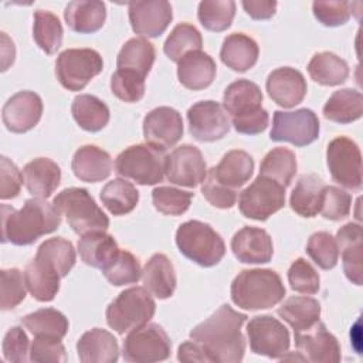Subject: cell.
<instances>
[{
    "label": "cell",
    "instance_id": "6da1fadb",
    "mask_svg": "<svg viewBox=\"0 0 363 363\" xmlns=\"http://www.w3.org/2000/svg\"><path fill=\"white\" fill-rule=\"evenodd\" d=\"M245 320V313L224 303L206 320L196 325L190 330V337L203 347L208 362L238 363L245 352V339L241 333Z\"/></svg>",
    "mask_w": 363,
    "mask_h": 363
},
{
    "label": "cell",
    "instance_id": "7a4b0ae2",
    "mask_svg": "<svg viewBox=\"0 0 363 363\" xmlns=\"http://www.w3.org/2000/svg\"><path fill=\"white\" fill-rule=\"evenodd\" d=\"M61 214L44 199H28L20 210L1 204V241L14 245H30L41 235L55 231Z\"/></svg>",
    "mask_w": 363,
    "mask_h": 363
},
{
    "label": "cell",
    "instance_id": "3957f363",
    "mask_svg": "<svg viewBox=\"0 0 363 363\" xmlns=\"http://www.w3.org/2000/svg\"><path fill=\"white\" fill-rule=\"evenodd\" d=\"M223 106L231 115L233 126L238 133L257 135L268 126L269 116L262 108V92L252 81L231 82L224 91Z\"/></svg>",
    "mask_w": 363,
    "mask_h": 363
},
{
    "label": "cell",
    "instance_id": "277c9868",
    "mask_svg": "<svg viewBox=\"0 0 363 363\" xmlns=\"http://www.w3.org/2000/svg\"><path fill=\"white\" fill-rule=\"evenodd\" d=\"M285 292L281 277L268 268L244 269L231 282L233 302L247 311L269 309L284 299Z\"/></svg>",
    "mask_w": 363,
    "mask_h": 363
},
{
    "label": "cell",
    "instance_id": "5b68a950",
    "mask_svg": "<svg viewBox=\"0 0 363 363\" xmlns=\"http://www.w3.org/2000/svg\"><path fill=\"white\" fill-rule=\"evenodd\" d=\"M176 245L186 258L206 268L217 265L225 254L221 235L211 225L199 220H190L179 225Z\"/></svg>",
    "mask_w": 363,
    "mask_h": 363
},
{
    "label": "cell",
    "instance_id": "8992f818",
    "mask_svg": "<svg viewBox=\"0 0 363 363\" xmlns=\"http://www.w3.org/2000/svg\"><path fill=\"white\" fill-rule=\"evenodd\" d=\"M54 207L61 216H65L69 227L77 234L105 231L109 227V218L95 203L86 189L69 187L60 191L54 200Z\"/></svg>",
    "mask_w": 363,
    "mask_h": 363
},
{
    "label": "cell",
    "instance_id": "52a82bcc",
    "mask_svg": "<svg viewBox=\"0 0 363 363\" xmlns=\"http://www.w3.org/2000/svg\"><path fill=\"white\" fill-rule=\"evenodd\" d=\"M156 303L145 286L122 291L106 308V323L119 335L138 329L153 318Z\"/></svg>",
    "mask_w": 363,
    "mask_h": 363
},
{
    "label": "cell",
    "instance_id": "ba28073f",
    "mask_svg": "<svg viewBox=\"0 0 363 363\" xmlns=\"http://www.w3.org/2000/svg\"><path fill=\"white\" fill-rule=\"evenodd\" d=\"M164 150L149 143L132 145L115 159V172L142 186H153L164 176Z\"/></svg>",
    "mask_w": 363,
    "mask_h": 363
},
{
    "label": "cell",
    "instance_id": "9c48e42d",
    "mask_svg": "<svg viewBox=\"0 0 363 363\" xmlns=\"http://www.w3.org/2000/svg\"><path fill=\"white\" fill-rule=\"evenodd\" d=\"M104 61L92 48H68L58 54L55 75L58 82L68 91H81L88 82L102 72Z\"/></svg>",
    "mask_w": 363,
    "mask_h": 363
},
{
    "label": "cell",
    "instance_id": "30bf717a",
    "mask_svg": "<svg viewBox=\"0 0 363 363\" xmlns=\"http://www.w3.org/2000/svg\"><path fill=\"white\" fill-rule=\"evenodd\" d=\"M172 342L157 323H146L128 333L122 346V356L130 363H153L169 359Z\"/></svg>",
    "mask_w": 363,
    "mask_h": 363
},
{
    "label": "cell",
    "instance_id": "8fae6325",
    "mask_svg": "<svg viewBox=\"0 0 363 363\" xmlns=\"http://www.w3.org/2000/svg\"><path fill=\"white\" fill-rule=\"evenodd\" d=\"M326 164L337 184L354 191L362 189V153L354 140L346 136L332 139L326 149Z\"/></svg>",
    "mask_w": 363,
    "mask_h": 363
},
{
    "label": "cell",
    "instance_id": "7c38bea8",
    "mask_svg": "<svg viewBox=\"0 0 363 363\" xmlns=\"http://www.w3.org/2000/svg\"><path fill=\"white\" fill-rule=\"evenodd\" d=\"M285 206V187L275 180L258 174L238 197V208L247 218L265 221Z\"/></svg>",
    "mask_w": 363,
    "mask_h": 363
},
{
    "label": "cell",
    "instance_id": "4fadbf2b",
    "mask_svg": "<svg viewBox=\"0 0 363 363\" xmlns=\"http://www.w3.org/2000/svg\"><path fill=\"white\" fill-rule=\"evenodd\" d=\"M319 129V119L312 109L275 111L269 138L275 142H288L302 147L318 139Z\"/></svg>",
    "mask_w": 363,
    "mask_h": 363
},
{
    "label": "cell",
    "instance_id": "5bb4252c",
    "mask_svg": "<svg viewBox=\"0 0 363 363\" xmlns=\"http://www.w3.org/2000/svg\"><path fill=\"white\" fill-rule=\"evenodd\" d=\"M247 336L250 349L255 354L279 360L289 350L288 329L271 315L254 316L247 325Z\"/></svg>",
    "mask_w": 363,
    "mask_h": 363
},
{
    "label": "cell",
    "instance_id": "9a60e30c",
    "mask_svg": "<svg viewBox=\"0 0 363 363\" xmlns=\"http://www.w3.org/2000/svg\"><path fill=\"white\" fill-rule=\"evenodd\" d=\"M189 130L196 140L214 142L230 130V119L223 105L216 101H200L187 111Z\"/></svg>",
    "mask_w": 363,
    "mask_h": 363
},
{
    "label": "cell",
    "instance_id": "2e32d148",
    "mask_svg": "<svg viewBox=\"0 0 363 363\" xmlns=\"http://www.w3.org/2000/svg\"><path fill=\"white\" fill-rule=\"evenodd\" d=\"M164 174L173 184L184 187L199 186L207 174V166L201 150L193 145H182L176 147L166 156Z\"/></svg>",
    "mask_w": 363,
    "mask_h": 363
},
{
    "label": "cell",
    "instance_id": "e0dca14e",
    "mask_svg": "<svg viewBox=\"0 0 363 363\" xmlns=\"http://www.w3.org/2000/svg\"><path fill=\"white\" fill-rule=\"evenodd\" d=\"M183 119L179 111L170 106H159L146 113L143 119V136L146 143L166 150L174 146L183 136Z\"/></svg>",
    "mask_w": 363,
    "mask_h": 363
},
{
    "label": "cell",
    "instance_id": "ac0fdd59",
    "mask_svg": "<svg viewBox=\"0 0 363 363\" xmlns=\"http://www.w3.org/2000/svg\"><path fill=\"white\" fill-rule=\"evenodd\" d=\"M128 11L132 30L147 38L163 34L173 18L172 4L166 0L130 1Z\"/></svg>",
    "mask_w": 363,
    "mask_h": 363
},
{
    "label": "cell",
    "instance_id": "d6986e66",
    "mask_svg": "<svg viewBox=\"0 0 363 363\" xmlns=\"http://www.w3.org/2000/svg\"><path fill=\"white\" fill-rule=\"evenodd\" d=\"M294 333L295 345L299 350L298 353H301L306 362L337 363L340 360V345L322 322H318L306 330Z\"/></svg>",
    "mask_w": 363,
    "mask_h": 363
},
{
    "label": "cell",
    "instance_id": "ffe728a7",
    "mask_svg": "<svg viewBox=\"0 0 363 363\" xmlns=\"http://www.w3.org/2000/svg\"><path fill=\"white\" fill-rule=\"evenodd\" d=\"M43 101L33 91H20L14 94L1 109V119L6 128L13 133H24L33 129L41 119Z\"/></svg>",
    "mask_w": 363,
    "mask_h": 363
},
{
    "label": "cell",
    "instance_id": "44dd1931",
    "mask_svg": "<svg viewBox=\"0 0 363 363\" xmlns=\"http://www.w3.org/2000/svg\"><path fill=\"white\" fill-rule=\"evenodd\" d=\"M265 88L277 105L292 108L303 101L308 85L301 71L292 67H281L268 75Z\"/></svg>",
    "mask_w": 363,
    "mask_h": 363
},
{
    "label": "cell",
    "instance_id": "7402d4cb",
    "mask_svg": "<svg viewBox=\"0 0 363 363\" xmlns=\"http://www.w3.org/2000/svg\"><path fill=\"white\" fill-rule=\"evenodd\" d=\"M231 250L235 258L244 264H265L272 258L274 244L265 230L245 225L234 234Z\"/></svg>",
    "mask_w": 363,
    "mask_h": 363
},
{
    "label": "cell",
    "instance_id": "603a6c76",
    "mask_svg": "<svg viewBox=\"0 0 363 363\" xmlns=\"http://www.w3.org/2000/svg\"><path fill=\"white\" fill-rule=\"evenodd\" d=\"M61 278L58 269L38 254H35L24 269L27 289L31 296L40 302H50L55 298Z\"/></svg>",
    "mask_w": 363,
    "mask_h": 363
},
{
    "label": "cell",
    "instance_id": "cb8c5ba5",
    "mask_svg": "<svg viewBox=\"0 0 363 363\" xmlns=\"http://www.w3.org/2000/svg\"><path fill=\"white\" fill-rule=\"evenodd\" d=\"M71 169L81 182L98 183L109 177L112 172V157L106 150L95 145H84L74 153Z\"/></svg>",
    "mask_w": 363,
    "mask_h": 363
},
{
    "label": "cell",
    "instance_id": "d4e9b609",
    "mask_svg": "<svg viewBox=\"0 0 363 363\" xmlns=\"http://www.w3.org/2000/svg\"><path fill=\"white\" fill-rule=\"evenodd\" d=\"M77 353L82 363H115L119 359V346L111 332L94 328L78 339Z\"/></svg>",
    "mask_w": 363,
    "mask_h": 363
},
{
    "label": "cell",
    "instance_id": "484cf974",
    "mask_svg": "<svg viewBox=\"0 0 363 363\" xmlns=\"http://www.w3.org/2000/svg\"><path fill=\"white\" fill-rule=\"evenodd\" d=\"M217 65L214 60L201 50L186 54L177 62V78L180 84L191 91L210 86L216 78Z\"/></svg>",
    "mask_w": 363,
    "mask_h": 363
},
{
    "label": "cell",
    "instance_id": "4316f807",
    "mask_svg": "<svg viewBox=\"0 0 363 363\" xmlns=\"http://www.w3.org/2000/svg\"><path fill=\"white\" fill-rule=\"evenodd\" d=\"M336 242L342 251L345 275L354 285H362V227L357 223H347L336 233Z\"/></svg>",
    "mask_w": 363,
    "mask_h": 363
},
{
    "label": "cell",
    "instance_id": "83f0119b",
    "mask_svg": "<svg viewBox=\"0 0 363 363\" xmlns=\"http://www.w3.org/2000/svg\"><path fill=\"white\" fill-rule=\"evenodd\" d=\"M23 179L30 194L47 199L60 186L61 169L48 157H37L23 167Z\"/></svg>",
    "mask_w": 363,
    "mask_h": 363
},
{
    "label": "cell",
    "instance_id": "f1b7e54d",
    "mask_svg": "<svg viewBox=\"0 0 363 363\" xmlns=\"http://www.w3.org/2000/svg\"><path fill=\"white\" fill-rule=\"evenodd\" d=\"M67 26L79 34H91L102 28L106 18V7L98 0H74L64 10Z\"/></svg>",
    "mask_w": 363,
    "mask_h": 363
},
{
    "label": "cell",
    "instance_id": "f546056e",
    "mask_svg": "<svg viewBox=\"0 0 363 363\" xmlns=\"http://www.w3.org/2000/svg\"><path fill=\"white\" fill-rule=\"evenodd\" d=\"M210 170L218 183L228 189L237 190L252 176L254 159L245 150L234 149L227 152L218 164L213 166Z\"/></svg>",
    "mask_w": 363,
    "mask_h": 363
},
{
    "label": "cell",
    "instance_id": "4dcf8cb0",
    "mask_svg": "<svg viewBox=\"0 0 363 363\" xmlns=\"http://www.w3.org/2000/svg\"><path fill=\"white\" fill-rule=\"evenodd\" d=\"M145 288L159 299H167L176 289V272L170 259L164 254H153L142 269Z\"/></svg>",
    "mask_w": 363,
    "mask_h": 363
},
{
    "label": "cell",
    "instance_id": "1f68e13d",
    "mask_svg": "<svg viewBox=\"0 0 363 363\" xmlns=\"http://www.w3.org/2000/svg\"><path fill=\"white\" fill-rule=\"evenodd\" d=\"M258 44L244 33H233L227 35L220 50L223 64L237 72H245L252 68L258 60Z\"/></svg>",
    "mask_w": 363,
    "mask_h": 363
},
{
    "label": "cell",
    "instance_id": "d6a6232c",
    "mask_svg": "<svg viewBox=\"0 0 363 363\" xmlns=\"http://www.w3.org/2000/svg\"><path fill=\"white\" fill-rule=\"evenodd\" d=\"M156 58V51L152 43L143 37H135L128 40L119 50L116 58V67L119 71H125L146 79Z\"/></svg>",
    "mask_w": 363,
    "mask_h": 363
},
{
    "label": "cell",
    "instance_id": "836d02e7",
    "mask_svg": "<svg viewBox=\"0 0 363 363\" xmlns=\"http://www.w3.org/2000/svg\"><path fill=\"white\" fill-rule=\"evenodd\" d=\"M325 187L326 184L318 174L301 176L289 197L291 208L302 217H315L320 210Z\"/></svg>",
    "mask_w": 363,
    "mask_h": 363
},
{
    "label": "cell",
    "instance_id": "e575fe53",
    "mask_svg": "<svg viewBox=\"0 0 363 363\" xmlns=\"http://www.w3.org/2000/svg\"><path fill=\"white\" fill-rule=\"evenodd\" d=\"M277 313L294 332H302L319 322L320 303L311 296H291L278 308Z\"/></svg>",
    "mask_w": 363,
    "mask_h": 363
},
{
    "label": "cell",
    "instance_id": "d590c367",
    "mask_svg": "<svg viewBox=\"0 0 363 363\" xmlns=\"http://www.w3.org/2000/svg\"><path fill=\"white\" fill-rule=\"evenodd\" d=\"M71 113L78 126L86 132H99L109 122L108 105L89 94H81L74 98Z\"/></svg>",
    "mask_w": 363,
    "mask_h": 363
},
{
    "label": "cell",
    "instance_id": "8d00e7d4",
    "mask_svg": "<svg viewBox=\"0 0 363 363\" xmlns=\"http://www.w3.org/2000/svg\"><path fill=\"white\" fill-rule=\"evenodd\" d=\"M363 115V95L352 88L335 91L323 105V116L336 123H350Z\"/></svg>",
    "mask_w": 363,
    "mask_h": 363
},
{
    "label": "cell",
    "instance_id": "74e56055",
    "mask_svg": "<svg viewBox=\"0 0 363 363\" xmlns=\"http://www.w3.org/2000/svg\"><path fill=\"white\" fill-rule=\"evenodd\" d=\"M119 251L115 238L105 231H94L84 234L78 241V252L81 259L94 268L102 269Z\"/></svg>",
    "mask_w": 363,
    "mask_h": 363
},
{
    "label": "cell",
    "instance_id": "f35d334b",
    "mask_svg": "<svg viewBox=\"0 0 363 363\" xmlns=\"http://www.w3.org/2000/svg\"><path fill=\"white\" fill-rule=\"evenodd\" d=\"M308 72L315 82L325 86H336L347 79L349 65L339 55L330 51H322L311 58Z\"/></svg>",
    "mask_w": 363,
    "mask_h": 363
},
{
    "label": "cell",
    "instance_id": "ab89813d",
    "mask_svg": "<svg viewBox=\"0 0 363 363\" xmlns=\"http://www.w3.org/2000/svg\"><path fill=\"white\" fill-rule=\"evenodd\" d=\"M21 323L34 336L62 339L69 328L65 315L54 308H43L21 318Z\"/></svg>",
    "mask_w": 363,
    "mask_h": 363
},
{
    "label": "cell",
    "instance_id": "60d3db41",
    "mask_svg": "<svg viewBox=\"0 0 363 363\" xmlns=\"http://www.w3.org/2000/svg\"><path fill=\"white\" fill-rule=\"evenodd\" d=\"M99 197L111 214L123 216L138 206L139 191L130 182L118 177L102 187Z\"/></svg>",
    "mask_w": 363,
    "mask_h": 363
},
{
    "label": "cell",
    "instance_id": "b9f144b4",
    "mask_svg": "<svg viewBox=\"0 0 363 363\" xmlns=\"http://www.w3.org/2000/svg\"><path fill=\"white\" fill-rule=\"evenodd\" d=\"M296 156L286 147H275L269 150L259 166V174L275 180L285 189L291 184L296 173Z\"/></svg>",
    "mask_w": 363,
    "mask_h": 363
},
{
    "label": "cell",
    "instance_id": "7bdbcfd3",
    "mask_svg": "<svg viewBox=\"0 0 363 363\" xmlns=\"http://www.w3.org/2000/svg\"><path fill=\"white\" fill-rule=\"evenodd\" d=\"M33 37L45 54H54L62 43V26L60 18L48 10H35L33 16Z\"/></svg>",
    "mask_w": 363,
    "mask_h": 363
},
{
    "label": "cell",
    "instance_id": "ee69618b",
    "mask_svg": "<svg viewBox=\"0 0 363 363\" xmlns=\"http://www.w3.org/2000/svg\"><path fill=\"white\" fill-rule=\"evenodd\" d=\"M203 47V38L200 31L189 23L177 24L167 35L163 51L169 60L179 62L186 54L199 51Z\"/></svg>",
    "mask_w": 363,
    "mask_h": 363
},
{
    "label": "cell",
    "instance_id": "f6af8a7d",
    "mask_svg": "<svg viewBox=\"0 0 363 363\" xmlns=\"http://www.w3.org/2000/svg\"><path fill=\"white\" fill-rule=\"evenodd\" d=\"M101 271L105 278L115 286L135 284L142 278L139 259L132 252L121 248Z\"/></svg>",
    "mask_w": 363,
    "mask_h": 363
},
{
    "label": "cell",
    "instance_id": "bcb514c9",
    "mask_svg": "<svg viewBox=\"0 0 363 363\" xmlns=\"http://www.w3.org/2000/svg\"><path fill=\"white\" fill-rule=\"evenodd\" d=\"M235 16V3L233 0H204L200 1L197 17L201 26L208 31L227 30Z\"/></svg>",
    "mask_w": 363,
    "mask_h": 363
},
{
    "label": "cell",
    "instance_id": "7dc6e473",
    "mask_svg": "<svg viewBox=\"0 0 363 363\" xmlns=\"http://www.w3.org/2000/svg\"><path fill=\"white\" fill-rule=\"evenodd\" d=\"M37 254L48 259L58 269L60 275L64 278L75 265V250L71 241L62 237L48 238L40 244L37 248Z\"/></svg>",
    "mask_w": 363,
    "mask_h": 363
},
{
    "label": "cell",
    "instance_id": "c3c4849f",
    "mask_svg": "<svg viewBox=\"0 0 363 363\" xmlns=\"http://www.w3.org/2000/svg\"><path fill=\"white\" fill-rule=\"evenodd\" d=\"M306 252L322 269H332L336 267L339 259V247L336 238L328 231L313 233L308 240Z\"/></svg>",
    "mask_w": 363,
    "mask_h": 363
},
{
    "label": "cell",
    "instance_id": "681fc988",
    "mask_svg": "<svg viewBox=\"0 0 363 363\" xmlns=\"http://www.w3.org/2000/svg\"><path fill=\"white\" fill-rule=\"evenodd\" d=\"M193 193L170 186L153 189L152 201L155 208L164 216H182L191 204Z\"/></svg>",
    "mask_w": 363,
    "mask_h": 363
},
{
    "label": "cell",
    "instance_id": "f907efd6",
    "mask_svg": "<svg viewBox=\"0 0 363 363\" xmlns=\"http://www.w3.org/2000/svg\"><path fill=\"white\" fill-rule=\"evenodd\" d=\"M0 277H1L0 306L3 311L14 309L26 298L27 285L24 279V272H21L17 268H7L0 271Z\"/></svg>",
    "mask_w": 363,
    "mask_h": 363
},
{
    "label": "cell",
    "instance_id": "816d5d0a",
    "mask_svg": "<svg viewBox=\"0 0 363 363\" xmlns=\"http://www.w3.org/2000/svg\"><path fill=\"white\" fill-rule=\"evenodd\" d=\"M352 196L336 186H326L320 203L319 213L332 221H339L350 214Z\"/></svg>",
    "mask_w": 363,
    "mask_h": 363
},
{
    "label": "cell",
    "instance_id": "f5cc1de1",
    "mask_svg": "<svg viewBox=\"0 0 363 363\" xmlns=\"http://www.w3.org/2000/svg\"><path fill=\"white\" fill-rule=\"evenodd\" d=\"M289 286L301 294L312 295L319 291V274L303 258H296L288 269Z\"/></svg>",
    "mask_w": 363,
    "mask_h": 363
},
{
    "label": "cell",
    "instance_id": "db71d44e",
    "mask_svg": "<svg viewBox=\"0 0 363 363\" xmlns=\"http://www.w3.org/2000/svg\"><path fill=\"white\" fill-rule=\"evenodd\" d=\"M111 91L118 99L133 104L140 101L145 95V79L116 69L111 77Z\"/></svg>",
    "mask_w": 363,
    "mask_h": 363
},
{
    "label": "cell",
    "instance_id": "11a10c76",
    "mask_svg": "<svg viewBox=\"0 0 363 363\" xmlns=\"http://www.w3.org/2000/svg\"><path fill=\"white\" fill-rule=\"evenodd\" d=\"M313 16L319 23L326 27H337L347 23L352 16V3L340 0L320 1L316 0L312 3Z\"/></svg>",
    "mask_w": 363,
    "mask_h": 363
},
{
    "label": "cell",
    "instance_id": "9f6ffc18",
    "mask_svg": "<svg viewBox=\"0 0 363 363\" xmlns=\"http://www.w3.org/2000/svg\"><path fill=\"white\" fill-rule=\"evenodd\" d=\"M30 360L38 363H64L67 354L61 339L35 336L30 346Z\"/></svg>",
    "mask_w": 363,
    "mask_h": 363
},
{
    "label": "cell",
    "instance_id": "6f0895ef",
    "mask_svg": "<svg viewBox=\"0 0 363 363\" xmlns=\"http://www.w3.org/2000/svg\"><path fill=\"white\" fill-rule=\"evenodd\" d=\"M201 193L204 196V199L214 207L217 208H231L235 201H237V190L228 189L224 184L218 183L217 179L214 177V174L211 173V170L207 172L204 180H203V186H201Z\"/></svg>",
    "mask_w": 363,
    "mask_h": 363
},
{
    "label": "cell",
    "instance_id": "680465c9",
    "mask_svg": "<svg viewBox=\"0 0 363 363\" xmlns=\"http://www.w3.org/2000/svg\"><path fill=\"white\" fill-rule=\"evenodd\" d=\"M28 347H30L28 337L23 328L13 326L6 332L3 337L1 349H3V356L7 362H13V363L26 362L27 353H30Z\"/></svg>",
    "mask_w": 363,
    "mask_h": 363
},
{
    "label": "cell",
    "instance_id": "91938a15",
    "mask_svg": "<svg viewBox=\"0 0 363 363\" xmlns=\"http://www.w3.org/2000/svg\"><path fill=\"white\" fill-rule=\"evenodd\" d=\"M18 167L6 156L0 157V199L9 200L18 196L23 184Z\"/></svg>",
    "mask_w": 363,
    "mask_h": 363
},
{
    "label": "cell",
    "instance_id": "94428289",
    "mask_svg": "<svg viewBox=\"0 0 363 363\" xmlns=\"http://www.w3.org/2000/svg\"><path fill=\"white\" fill-rule=\"evenodd\" d=\"M245 13L254 20H268L275 14L277 1L274 0H244Z\"/></svg>",
    "mask_w": 363,
    "mask_h": 363
},
{
    "label": "cell",
    "instance_id": "6125c7cd",
    "mask_svg": "<svg viewBox=\"0 0 363 363\" xmlns=\"http://www.w3.org/2000/svg\"><path fill=\"white\" fill-rule=\"evenodd\" d=\"M177 359L180 362H208V357L204 353L203 347L194 340L184 342L179 346Z\"/></svg>",
    "mask_w": 363,
    "mask_h": 363
},
{
    "label": "cell",
    "instance_id": "be15d7a7",
    "mask_svg": "<svg viewBox=\"0 0 363 363\" xmlns=\"http://www.w3.org/2000/svg\"><path fill=\"white\" fill-rule=\"evenodd\" d=\"M16 55L14 43L7 37L6 33H1V71H6L10 64H13Z\"/></svg>",
    "mask_w": 363,
    "mask_h": 363
}]
</instances>
